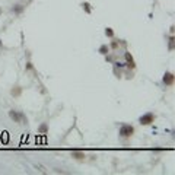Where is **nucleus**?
<instances>
[{
	"label": "nucleus",
	"mask_w": 175,
	"mask_h": 175,
	"mask_svg": "<svg viewBox=\"0 0 175 175\" xmlns=\"http://www.w3.org/2000/svg\"><path fill=\"white\" fill-rule=\"evenodd\" d=\"M133 134H134V127L133 125H130V124L121 125V128H120V136L121 137H131Z\"/></svg>",
	"instance_id": "1"
},
{
	"label": "nucleus",
	"mask_w": 175,
	"mask_h": 175,
	"mask_svg": "<svg viewBox=\"0 0 175 175\" xmlns=\"http://www.w3.org/2000/svg\"><path fill=\"white\" fill-rule=\"evenodd\" d=\"M153 121H155V114H153V113H146V114H143V115L139 118V123H140L142 125H149V124H152Z\"/></svg>",
	"instance_id": "2"
},
{
	"label": "nucleus",
	"mask_w": 175,
	"mask_h": 175,
	"mask_svg": "<svg viewBox=\"0 0 175 175\" xmlns=\"http://www.w3.org/2000/svg\"><path fill=\"white\" fill-rule=\"evenodd\" d=\"M174 79H175V76H174V73H171V72H166V73L163 75V77H162L163 83L168 85V86H171V85L174 83Z\"/></svg>",
	"instance_id": "3"
},
{
	"label": "nucleus",
	"mask_w": 175,
	"mask_h": 175,
	"mask_svg": "<svg viewBox=\"0 0 175 175\" xmlns=\"http://www.w3.org/2000/svg\"><path fill=\"white\" fill-rule=\"evenodd\" d=\"M9 117H10V120H13L15 123H19V124H20V113L15 111V109H10V111H9Z\"/></svg>",
	"instance_id": "4"
},
{
	"label": "nucleus",
	"mask_w": 175,
	"mask_h": 175,
	"mask_svg": "<svg viewBox=\"0 0 175 175\" xmlns=\"http://www.w3.org/2000/svg\"><path fill=\"white\" fill-rule=\"evenodd\" d=\"M72 158H75L76 161H83L86 156H85V153L80 152V150H73L72 152Z\"/></svg>",
	"instance_id": "5"
},
{
	"label": "nucleus",
	"mask_w": 175,
	"mask_h": 175,
	"mask_svg": "<svg viewBox=\"0 0 175 175\" xmlns=\"http://www.w3.org/2000/svg\"><path fill=\"white\" fill-rule=\"evenodd\" d=\"M24 10H25V6H24V5H15V6L12 7V12H13L15 15H20Z\"/></svg>",
	"instance_id": "6"
},
{
	"label": "nucleus",
	"mask_w": 175,
	"mask_h": 175,
	"mask_svg": "<svg viewBox=\"0 0 175 175\" xmlns=\"http://www.w3.org/2000/svg\"><path fill=\"white\" fill-rule=\"evenodd\" d=\"M10 94H12V96H19L22 94V88L20 86H15L13 89L10 91Z\"/></svg>",
	"instance_id": "7"
},
{
	"label": "nucleus",
	"mask_w": 175,
	"mask_h": 175,
	"mask_svg": "<svg viewBox=\"0 0 175 175\" xmlns=\"http://www.w3.org/2000/svg\"><path fill=\"white\" fill-rule=\"evenodd\" d=\"M105 35L108 38H113L114 37V29L113 28H105Z\"/></svg>",
	"instance_id": "8"
},
{
	"label": "nucleus",
	"mask_w": 175,
	"mask_h": 175,
	"mask_svg": "<svg viewBox=\"0 0 175 175\" xmlns=\"http://www.w3.org/2000/svg\"><path fill=\"white\" fill-rule=\"evenodd\" d=\"M82 7L85 9V12H86V13H91V12H92V10H91V5H89V3H88V2H85V3H82Z\"/></svg>",
	"instance_id": "9"
},
{
	"label": "nucleus",
	"mask_w": 175,
	"mask_h": 175,
	"mask_svg": "<svg viewBox=\"0 0 175 175\" xmlns=\"http://www.w3.org/2000/svg\"><path fill=\"white\" fill-rule=\"evenodd\" d=\"M38 131H39V133H45V131H48V125L47 124H41L39 128H38Z\"/></svg>",
	"instance_id": "10"
},
{
	"label": "nucleus",
	"mask_w": 175,
	"mask_h": 175,
	"mask_svg": "<svg viewBox=\"0 0 175 175\" xmlns=\"http://www.w3.org/2000/svg\"><path fill=\"white\" fill-rule=\"evenodd\" d=\"M99 53H101V54H106V53H108V47H106V45H102V47L99 48Z\"/></svg>",
	"instance_id": "11"
},
{
	"label": "nucleus",
	"mask_w": 175,
	"mask_h": 175,
	"mask_svg": "<svg viewBox=\"0 0 175 175\" xmlns=\"http://www.w3.org/2000/svg\"><path fill=\"white\" fill-rule=\"evenodd\" d=\"M125 58H127V60H128V61L131 63V66H133V67H134V63H133V58H131V56H130L128 53H125Z\"/></svg>",
	"instance_id": "12"
},
{
	"label": "nucleus",
	"mask_w": 175,
	"mask_h": 175,
	"mask_svg": "<svg viewBox=\"0 0 175 175\" xmlns=\"http://www.w3.org/2000/svg\"><path fill=\"white\" fill-rule=\"evenodd\" d=\"M174 41H175V39L171 37V38H169V50H174Z\"/></svg>",
	"instance_id": "13"
},
{
	"label": "nucleus",
	"mask_w": 175,
	"mask_h": 175,
	"mask_svg": "<svg viewBox=\"0 0 175 175\" xmlns=\"http://www.w3.org/2000/svg\"><path fill=\"white\" fill-rule=\"evenodd\" d=\"M111 47H113V48H117V47H118V42H117V41H113Z\"/></svg>",
	"instance_id": "14"
},
{
	"label": "nucleus",
	"mask_w": 175,
	"mask_h": 175,
	"mask_svg": "<svg viewBox=\"0 0 175 175\" xmlns=\"http://www.w3.org/2000/svg\"><path fill=\"white\" fill-rule=\"evenodd\" d=\"M26 70H32V63H26Z\"/></svg>",
	"instance_id": "15"
},
{
	"label": "nucleus",
	"mask_w": 175,
	"mask_h": 175,
	"mask_svg": "<svg viewBox=\"0 0 175 175\" xmlns=\"http://www.w3.org/2000/svg\"><path fill=\"white\" fill-rule=\"evenodd\" d=\"M3 47V42H2V39H0V48H2Z\"/></svg>",
	"instance_id": "16"
},
{
	"label": "nucleus",
	"mask_w": 175,
	"mask_h": 175,
	"mask_svg": "<svg viewBox=\"0 0 175 175\" xmlns=\"http://www.w3.org/2000/svg\"><path fill=\"white\" fill-rule=\"evenodd\" d=\"M0 15H2V6H0Z\"/></svg>",
	"instance_id": "17"
}]
</instances>
